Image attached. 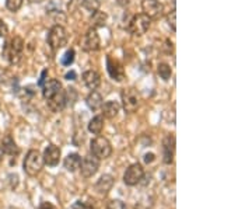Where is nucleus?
Returning a JSON list of instances; mask_svg holds the SVG:
<instances>
[{
	"label": "nucleus",
	"instance_id": "obj_1",
	"mask_svg": "<svg viewBox=\"0 0 252 209\" xmlns=\"http://www.w3.org/2000/svg\"><path fill=\"white\" fill-rule=\"evenodd\" d=\"M23 51H24V41L17 35L11 36L3 46V58L10 65H17L21 61Z\"/></svg>",
	"mask_w": 252,
	"mask_h": 209
},
{
	"label": "nucleus",
	"instance_id": "obj_2",
	"mask_svg": "<svg viewBox=\"0 0 252 209\" xmlns=\"http://www.w3.org/2000/svg\"><path fill=\"white\" fill-rule=\"evenodd\" d=\"M44 157L41 155L39 150L36 149H31L28 150L27 156L24 159V163H23V167H24V172L31 175V177H35L38 174L42 172L44 169Z\"/></svg>",
	"mask_w": 252,
	"mask_h": 209
},
{
	"label": "nucleus",
	"instance_id": "obj_3",
	"mask_svg": "<svg viewBox=\"0 0 252 209\" xmlns=\"http://www.w3.org/2000/svg\"><path fill=\"white\" fill-rule=\"evenodd\" d=\"M91 155L97 157L98 160H105L112 155V146L107 138L97 137L91 140L90 143Z\"/></svg>",
	"mask_w": 252,
	"mask_h": 209
},
{
	"label": "nucleus",
	"instance_id": "obj_4",
	"mask_svg": "<svg viewBox=\"0 0 252 209\" xmlns=\"http://www.w3.org/2000/svg\"><path fill=\"white\" fill-rule=\"evenodd\" d=\"M69 39V34L66 31V28L56 24L54 27L49 30L48 33V45L51 46L54 51H58L67 44Z\"/></svg>",
	"mask_w": 252,
	"mask_h": 209
},
{
	"label": "nucleus",
	"instance_id": "obj_5",
	"mask_svg": "<svg viewBox=\"0 0 252 209\" xmlns=\"http://www.w3.org/2000/svg\"><path fill=\"white\" fill-rule=\"evenodd\" d=\"M150 26H152V18L142 13V14H136L135 17L130 20L127 30L132 35L142 36L149 31Z\"/></svg>",
	"mask_w": 252,
	"mask_h": 209
},
{
	"label": "nucleus",
	"instance_id": "obj_6",
	"mask_svg": "<svg viewBox=\"0 0 252 209\" xmlns=\"http://www.w3.org/2000/svg\"><path fill=\"white\" fill-rule=\"evenodd\" d=\"M121 97H122V107L126 112L133 114L140 107V94L136 89H132V87L124 89Z\"/></svg>",
	"mask_w": 252,
	"mask_h": 209
},
{
	"label": "nucleus",
	"instance_id": "obj_7",
	"mask_svg": "<svg viewBox=\"0 0 252 209\" xmlns=\"http://www.w3.org/2000/svg\"><path fill=\"white\" fill-rule=\"evenodd\" d=\"M144 177V169L142 164L135 163L130 164L127 169H126L125 174H124V182L129 187H133L137 185L139 182L143 180Z\"/></svg>",
	"mask_w": 252,
	"mask_h": 209
},
{
	"label": "nucleus",
	"instance_id": "obj_8",
	"mask_svg": "<svg viewBox=\"0 0 252 209\" xmlns=\"http://www.w3.org/2000/svg\"><path fill=\"white\" fill-rule=\"evenodd\" d=\"M99 169V160L93 155L86 156L80 163V173L83 177L90 178L94 174L98 172Z\"/></svg>",
	"mask_w": 252,
	"mask_h": 209
},
{
	"label": "nucleus",
	"instance_id": "obj_9",
	"mask_svg": "<svg viewBox=\"0 0 252 209\" xmlns=\"http://www.w3.org/2000/svg\"><path fill=\"white\" fill-rule=\"evenodd\" d=\"M143 14L150 18H158L162 16L164 7L158 0H143L142 1Z\"/></svg>",
	"mask_w": 252,
	"mask_h": 209
},
{
	"label": "nucleus",
	"instance_id": "obj_10",
	"mask_svg": "<svg viewBox=\"0 0 252 209\" xmlns=\"http://www.w3.org/2000/svg\"><path fill=\"white\" fill-rule=\"evenodd\" d=\"M99 45H101V39H99L98 33H97V30H94V28H90L89 31H87V34L84 36V51H87V52H94V51H98Z\"/></svg>",
	"mask_w": 252,
	"mask_h": 209
},
{
	"label": "nucleus",
	"instance_id": "obj_11",
	"mask_svg": "<svg viewBox=\"0 0 252 209\" xmlns=\"http://www.w3.org/2000/svg\"><path fill=\"white\" fill-rule=\"evenodd\" d=\"M41 87H42V94H44V99L45 100L52 99L54 96L59 94L62 91V84H61L59 80H56V79H49V80L46 79Z\"/></svg>",
	"mask_w": 252,
	"mask_h": 209
},
{
	"label": "nucleus",
	"instance_id": "obj_12",
	"mask_svg": "<svg viewBox=\"0 0 252 209\" xmlns=\"http://www.w3.org/2000/svg\"><path fill=\"white\" fill-rule=\"evenodd\" d=\"M174 153H175V138L168 135L162 142V160L165 164H171L174 162Z\"/></svg>",
	"mask_w": 252,
	"mask_h": 209
},
{
	"label": "nucleus",
	"instance_id": "obj_13",
	"mask_svg": "<svg viewBox=\"0 0 252 209\" xmlns=\"http://www.w3.org/2000/svg\"><path fill=\"white\" fill-rule=\"evenodd\" d=\"M42 157H44V163L48 164L49 167H55L59 164V160H61V149L55 145L46 146Z\"/></svg>",
	"mask_w": 252,
	"mask_h": 209
},
{
	"label": "nucleus",
	"instance_id": "obj_14",
	"mask_svg": "<svg viewBox=\"0 0 252 209\" xmlns=\"http://www.w3.org/2000/svg\"><path fill=\"white\" fill-rule=\"evenodd\" d=\"M107 68H108V73L109 76L114 79V80H117V82H121V80H124V77H125V72H124V68H122V65L117 62V61H114L112 58H107Z\"/></svg>",
	"mask_w": 252,
	"mask_h": 209
},
{
	"label": "nucleus",
	"instance_id": "obj_15",
	"mask_svg": "<svg viewBox=\"0 0 252 209\" xmlns=\"http://www.w3.org/2000/svg\"><path fill=\"white\" fill-rule=\"evenodd\" d=\"M112 185H114V178H112V175L104 174L98 181H97V184H95V191L98 192V194H101V195H107V194L111 191Z\"/></svg>",
	"mask_w": 252,
	"mask_h": 209
},
{
	"label": "nucleus",
	"instance_id": "obj_16",
	"mask_svg": "<svg viewBox=\"0 0 252 209\" xmlns=\"http://www.w3.org/2000/svg\"><path fill=\"white\" fill-rule=\"evenodd\" d=\"M80 163H81V157L79 153H70L64 157L63 160V166L67 172L70 173H74L80 169Z\"/></svg>",
	"mask_w": 252,
	"mask_h": 209
},
{
	"label": "nucleus",
	"instance_id": "obj_17",
	"mask_svg": "<svg viewBox=\"0 0 252 209\" xmlns=\"http://www.w3.org/2000/svg\"><path fill=\"white\" fill-rule=\"evenodd\" d=\"M83 82L90 90H95V89H98L101 77L95 70H87V72L83 73Z\"/></svg>",
	"mask_w": 252,
	"mask_h": 209
},
{
	"label": "nucleus",
	"instance_id": "obj_18",
	"mask_svg": "<svg viewBox=\"0 0 252 209\" xmlns=\"http://www.w3.org/2000/svg\"><path fill=\"white\" fill-rule=\"evenodd\" d=\"M102 115L105 117V118H115L118 114H119V111H121V104L118 103V101H107L105 104H102Z\"/></svg>",
	"mask_w": 252,
	"mask_h": 209
},
{
	"label": "nucleus",
	"instance_id": "obj_19",
	"mask_svg": "<svg viewBox=\"0 0 252 209\" xmlns=\"http://www.w3.org/2000/svg\"><path fill=\"white\" fill-rule=\"evenodd\" d=\"M46 104H48V107L52 109L54 112H59V111H62L64 107H66V101H64V91H61L59 94H56L54 96L52 99H49V100H46Z\"/></svg>",
	"mask_w": 252,
	"mask_h": 209
},
{
	"label": "nucleus",
	"instance_id": "obj_20",
	"mask_svg": "<svg viewBox=\"0 0 252 209\" xmlns=\"http://www.w3.org/2000/svg\"><path fill=\"white\" fill-rule=\"evenodd\" d=\"M86 103H87V107L91 111H98L102 107L104 100H102V97H101V94H99L98 91L91 90V93L87 96V99H86Z\"/></svg>",
	"mask_w": 252,
	"mask_h": 209
},
{
	"label": "nucleus",
	"instance_id": "obj_21",
	"mask_svg": "<svg viewBox=\"0 0 252 209\" xmlns=\"http://www.w3.org/2000/svg\"><path fill=\"white\" fill-rule=\"evenodd\" d=\"M1 149H3V152L6 153V155L9 156H17L20 153V149H18V146L16 145V142H14V139L7 135L6 138H3V142H1Z\"/></svg>",
	"mask_w": 252,
	"mask_h": 209
},
{
	"label": "nucleus",
	"instance_id": "obj_22",
	"mask_svg": "<svg viewBox=\"0 0 252 209\" xmlns=\"http://www.w3.org/2000/svg\"><path fill=\"white\" fill-rule=\"evenodd\" d=\"M91 28H94V30H97V28H101L105 26V23H107V14L104 13V11H94L93 13V16H91Z\"/></svg>",
	"mask_w": 252,
	"mask_h": 209
},
{
	"label": "nucleus",
	"instance_id": "obj_23",
	"mask_svg": "<svg viewBox=\"0 0 252 209\" xmlns=\"http://www.w3.org/2000/svg\"><path fill=\"white\" fill-rule=\"evenodd\" d=\"M102 129H104V117L102 115H97L89 122V131L91 134L99 135L102 132Z\"/></svg>",
	"mask_w": 252,
	"mask_h": 209
},
{
	"label": "nucleus",
	"instance_id": "obj_24",
	"mask_svg": "<svg viewBox=\"0 0 252 209\" xmlns=\"http://www.w3.org/2000/svg\"><path fill=\"white\" fill-rule=\"evenodd\" d=\"M157 73H158V76L161 77L162 80H168L172 74L171 66L168 64H160L157 66Z\"/></svg>",
	"mask_w": 252,
	"mask_h": 209
},
{
	"label": "nucleus",
	"instance_id": "obj_25",
	"mask_svg": "<svg viewBox=\"0 0 252 209\" xmlns=\"http://www.w3.org/2000/svg\"><path fill=\"white\" fill-rule=\"evenodd\" d=\"M81 6L83 9L93 14L94 11L99 10V0H81Z\"/></svg>",
	"mask_w": 252,
	"mask_h": 209
},
{
	"label": "nucleus",
	"instance_id": "obj_26",
	"mask_svg": "<svg viewBox=\"0 0 252 209\" xmlns=\"http://www.w3.org/2000/svg\"><path fill=\"white\" fill-rule=\"evenodd\" d=\"M77 100V91L73 87H69L67 90L64 91V101H66V105H73Z\"/></svg>",
	"mask_w": 252,
	"mask_h": 209
},
{
	"label": "nucleus",
	"instance_id": "obj_27",
	"mask_svg": "<svg viewBox=\"0 0 252 209\" xmlns=\"http://www.w3.org/2000/svg\"><path fill=\"white\" fill-rule=\"evenodd\" d=\"M23 6V0H6V7L10 10V11H18Z\"/></svg>",
	"mask_w": 252,
	"mask_h": 209
},
{
	"label": "nucleus",
	"instance_id": "obj_28",
	"mask_svg": "<svg viewBox=\"0 0 252 209\" xmlns=\"http://www.w3.org/2000/svg\"><path fill=\"white\" fill-rule=\"evenodd\" d=\"M73 62H74V49H69V51H66V54L63 55L62 64L64 66H70Z\"/></svg>",
	"mask_w": 252,
	"mask_h": 209
},
{
	"label": "nucleus",
	"instance_id": "obj_29",
	"mask_svg": "<svg viewBox=\"0 0 252 209\" xmlns=\"http://www.w3.org/2000/svg\"><path fill=\"white\" fill-rule=\"evenodd\" d=\"M107 209H127L126 208L125 202L121 200H112L107 204Z\"/></svg>",
	"mask_w": 252,
	"mask_h": 209
},
{
	"label": "nucleus",
	"instance_id": "obj_30",
	"mask_svg": "<svg viewBox=\"0 0 252 209\" xmlns=\"http://www.w3.org/2000/svg\"><path fill=\"white\" fill-rule=\"evenodd\" d=\"M70 209H93L91 202H83V201H76Z\"/></svg>",
	"mask_w": 252,
	"mask_h": 209
},
{
	"label": "nucleus",
	"instance_id": "obj_31",
	"mask_svg": "<svg viewBox=\"0 0 252 209\" xmlns=\"http://www.w3.org/2000/svg\"><path fill=\"white\" fill-rule=\"evenodd\" d=\"M167 21H168V26L172 28V31H175L177 30V27H175V10H172L171 13L168 14Z\"/></svg>",
	"mask_w": 252,
	"mask_h": 209
},
{
	"label": "nucleus",
	"instance_id": "obj_32",
	"mask_svg": "<svg viewBox=\"0 0 252 209\" xmlns=\"http://www.w3.org/2000/svg\"><path fill=\"white\" fill-rule=\"evenodd\" d=\"M7 34H9V28H7L6 23L3 20H0V38L6 36Z\"/></svg>",
	"mask_w": 252,
	"mask_h": 209
},
{
	"label": "nucleus",
	"instance_id": "obj_33",
	"mask_svg": "<svg viewBox=\"0 0 252 209\" xmlns=\"http://www.w3.org/2000/svg\"><path fill=\"white\" fill-rule=\"evenodd\" d=\"M39 209H56L52 205V204H49V202H42L41 205H39Z\"/></svg>",
	"mask_w": 252,
	"mask_h": 209
},
{
	"label": "nucleus",
	"instance_id": "obj_34",
	"mask_svg": "<svg viewBox=\"0 0 252 209\" xmlns=\"http://www.w3.org/2000/svg\"><path fill=\"white\" fill-rule=\"evenodd\" d=\"M118 1V4L119 6H122V7H127L130 3H132V0H117Z\"/></svg>",
	"mask_w": 252,
	"mask_h": 209
},
{
	"label": "nucleus",
	"instance_id": "obj_35",
	"mask_svg": "<svg viewBox=\"0 0 252 209\" xmlns=\"http://www.w3.org/2000/svg\"><path fill=\"white\" fill-rule=\"evenodd\" d=\"M153 160H154V155H153V153H150V155L144 156V162H146V163H152Z\"/></svg>",
	"mask_w": 252,
	"mask_h": 209
},
{
	"label": "nucleus",
	"instance_id": "obj_36",
	"mask_svg": "<svg viewBox=\"0 0 252 209\" xmlns=\"http://www.w3.org/2000/svg\"><path fill=\"white\" fill-rule=\"evenodd\" d=\"M74 77H76V73L74 72H70L66 74V79H67V80H74Z\"/></svg>",
	"mask_w": 252,
	"mask_h": 209
},
{
	"label": "nucleus",
	"instance_id": "obj_37",
	"mask_svg": "<svg viewBox=\"0 0 252 209\" xmlns=\"http://www.w3.org/2000/svg\"><path fill=\"white\" fill-rule=\"evenodd\" d=\"M3 156H4V152H3V149H1V146H0V162L3 160Z\"/></svg>",
	"mask_w": 252,
	"mask_h": 209
},
{
	"label": "nucleus",
	"instance_id": "obj_38",
	"mask_svg": "<svg viewBox=\"0 0 252 209\" xmlns=\"http://www.w3.org/2000/svg\"><path fill=\"white\" fill-rule=\"evenodd\" d=\"M28 1H31V3H42L44 0H28Z\"/></svg>",
	"mask_w": 252,
	"mask_h": 209
}]
</instances>
